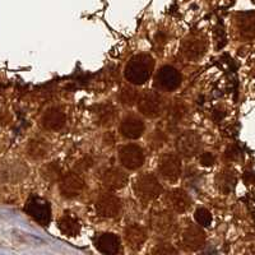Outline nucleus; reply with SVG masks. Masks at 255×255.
<instances>
[{
    "label": "nucleus",
    "instance_id": "nucleus-1",
    "mask_svg": "<svg viewBox=\"0 0 255 255\" xmlns=\"http://www.w3.org/2000/svg\"><path fill=\"white\" fill-rule=\"evenodd\" d=\"M154 60L149 54H138L127 64L125 78L133 84H144L152 76Z\"/></svg>",
    "mask_w": 255,
    "mask_h": 255
},
{
    "label": "nucleus",
    "instance_id": "nucleus-2",
    "mask_svg": "<svg viewBox=\"0 0 255 255\" xmlns=\"http://www.w3.org/2000/svg\"><path fill=\"white\" fill-rule=\"evenodd\" d=\"M163 188L152 174H143L136 177L134 183V193L142 200H153L162 194Z\"/></svg>",
    "mask_w": 255,
    "mask_h": 255
},
{
    "label": "nucleus",
    "instance_id": "nucleus-3",
    "mask_svg": "<svg viewBox=\"0 0 255 255\" xmlns=\"http://www.w3.org/2000/svg\"><path fill=\"white\" fill-rule=\"evenodd\" d=\"M138 110L149 119L158 118L165 111V100L158 93L147 91L138 97Z\"/></svg>",
    "mask_w": 255,
    "mask_h": 255
},
{
    "label": "nucleus",
    "instance_id": "nucleus-4",
    "mask_svg": "<svg viewBox=\"0 0 255 255\" xmlns=\"http://www.w3.org/2000/svg\"><path fill=\"white\" fill-rule=\"evenodd\" d=\"M24 211L31 218L40 223L41 226H47L51 221V207L44 198L31 195L27 200Z\"/></svg>",
    "mask_w": 255,
    "mask_h": 255
},
{
    "label": "nucleus",
    "instance_id": "nucleus-5",
    "mask_svg": "<svg viewBox=\"0 0 255 255\" xmlns=\"http://www.w3.org/2000/svg\"><path fill=\"white\" fill-rule=\"evenodd\" d=\"M84 179L79 172H69L65 174L60 180V194L67 199H73L82 194V191L84 190Z\"/></svg>",
    "mask_w": 255,
    "mask_h": 255
},
{
    "label": "nucleus",
    "instance_id": "nucleus-6",
    "mask_svg": "<svg viewBox=\"0 0 255 255\" xmlns=\"http://www.w3.org/2000/svg\"><path fill=\"white\" fill-rule=\"evenodd\" d=\"M119 159L128 170H138L144 163V152L136 144L123 145L119 151Z\"/></svg>",
    "mask_w": 255,
    "mask_h": 255
},
{
    "label": "nucleus",
    "instance_id": "nucleus-7",
    "mask_svg": "<svg viewBox=\"0 0 255 255\" xmlns=\"http://www.w3.org/2000/svg\"><path fill=\"white\" fill-rule=\"evenodd\" d=\"M159 175L167 181H176L181 175V159L175 153H165L158 161Z\"/></svg>",
    "mask_w": 255,
    "mask_h": 255
},
{
    "label": "nucleus",
    "instance_id": "nucleus-8",
    "mask_svg": "<svg viewBox=\"0 0 255 255\" xmlns=\"http://www.w3.org/2000/svg\"><path fill=\"white\" fill-rule=\"evenodd\" d=\"M151 226L157 234L163 236H171L176 229V221L171 212L159 209L151 216Z\"/></svg>",
    "mask_w": 255,
    "mask_h": 255
},
{
    "label": "nucleus",
    "instance_id": "nucleus-9",
    "mask_svg": "<svg viewBox=\"0 0 255 255\" xmlns=\"http://www.w3.org/2000/svg\"><path fill=\"white\" fill-rule=\"evenodd\" d=\"M202 147L200 136L194 131H185L176 139V149L181 156L194 157Z\"/></svg>",
    "mask_w": 255,
    "mask_h": 255
},
{
    "label": "nucleus",
    "instance_id": "nucleus-10",
    "mask_svg": "<svg viewBox=\"0 0 255 255\" xmlns=\"http://www.w3.org/2000/svg\"><path fill=\"white\" fill-rule=\"evenodd\" d=\"M181 243H183L185 249L191 250V252L200 249L206 244V234L202 230V226L189 223L188 226L183 230Z\"/></svg>",
    "mask_w": 255,
    "mask_h": 255
},
{
    "label": "nucleus",
    "instance_id": "nucleus-11",
    "mask_svg": "<svg viewBox=\"0 0 255 255\" xmlns=\"http://www.w3.org/2000/svg\"><path fill=\"white\" fill-rule=\"evenodd\" d=\"M96 211L101 217L105 218H114L116 216H119L122 212V200L114 194L106 193L102 194L101 197L97 199L96 203Z\"/></svg>",
    "mask_w": 255,
    "mask_h": 255
},
{
    "label": "nucleus",
    "instance_id": "nucleus-12",
    "mask_svg": "<svg viewBox=\"0 0 255 255\" xmlns=\"http://www.w3.org/2000/svg\"><path fill=\"white\" fill-rule=\"evenodd\" d=\"M207 50L206 41L199 36H189L181 42L180 51L188 60L197 61L204 55Z\"/></svg>",
    "mask_w": 255,
    "mask_h": 255
},
{
    "label": "nucleus",
    "instance_id": "nucleus-13",
    "mask_svg": "<svg viewBox=\"0 0 255 255\" xmlns=\"http://www.w3.org/2000/svg\"><path fill=\"white\" fill-rule=\"evenodd\" d=\"M183 81V77L180 74L177 69L170 65H165L158 70L156 77V82L159 86V88H162L165 91H175L176 88L180 87Z\"/></svg>",
    "mask_w": 255,
    "mask_h": 255
},
{
    "label": "nucleus",
    "instance_id": "nucleus-14",
    "mask_svg": "<svg viewBox=\"0 0 255 255\" xmlns=\"http://www.w3.org/2000/svg\"><path fill=\"white\" fill-rule=\"evenodd\" d=\"M145 125L140 118L135 115H129L124 118L120 124V133L127 139H138L143 135Z\"/></svg>",
    "mask_w": 255,
    "mask_h": 255
},
{
    "label": "nucleus",
    "instance_id": "nucleus-15",
    "mask_svg": "<svg viewBox=\"0 0 255 255\" xmlns=\"http://www.w3.org/2000/svg\"><path fill=\"white\" fill-rule=\"evenodd\" d=\"M128 175L118 167H111L102 174V184L109 190H120L128 184Z\"/></svg>",
    "mask_w": 255,
    "mask_h": 255
},
{
    "label": "nucleus",
    "instance_id": "nucleus-16",
    "mask_svg": "<svg viewBox=\"0 0 255 255\" xmlns=\"http://www.w3.org/2000/svg\"><path fill=\"white\" fill-rule=\"evenodd\" d=\"M190 195L184 191L183 189H174L167 194V204L168 207L176 213H185L191 207Z\"/></svg>",
    "mask_w": 255,
    "mask_h": 255
},
{
    "label": "nucleus",
    "instance_id": "nucleus-17",
    "mask_svg": "<svg viewBox=\"0 0 255 255\" xmlns=\"http://www.w3.org/2000/svg\"><path fill=\"white\" fill-rule=\"evenodd\" d=\"M95 247L102 254L113 255L120 252L122 244L115 234H101L95 239Z\"/></svg>",
    "mask_w": 255,
    "mask_h": 255
},
{
    "label": "nucleus",
    "instance_id": "nucleus-18",
    "mask_svg": "<svg viewBox=\"0 0 255 255\" xmlns=\"http://www.w3.org/2000/svg\"><path fill=\"white\" fill-rule=\"evenodd\" d=\"M124 238L128 247L134 250L140 249L147 240V230L139 225H136V223H133L125 229Z\"/></svg>",
    "mask_w": 255,
    "mask_h": 255
},
{
    "label": "nucleus",
    "instance_id": "nucleus-19",
    "mask_svg": "<svg viewBox=\"0 0 255 255\" xmlns=\"http://www.w3.org/2000/svg\"><path fill=\"white\" fill-rule=\"evenodd\" d=\"M65 122H67V116L58 108L49 109L42 116V125L47 130H60L65 125Z\"/></svg>",
    "mask_w": 255,
    "mask_h": 255
},
{
    "label": "nucleus",
    "instance_id": "nucleus-20",
    "mask_svg": "<svg viewBox=\"0 0 255 255\" xmlns=\"http://www.w3.org/2000/svg\"><path fill=\"white\" fill-rule=\"evenodd\" d=\"M238 29L241 37L255 38V12H244L238 15Z\"/></svg>",
    "mask_w": 255,
    "mask_h": 255
},
{
    "label": "nucleus",
    "instance_id": "nucleus-21",
    "mask_svg": "<svg viewBox=\"0 0 255 255\" xmlns=\"http://www.w3.org/2000/svg\"><path fill=\"white\" fill-rule=\"evenodd\" d=\"M58 229L64 236L68 238H76L81 232V223L76 217L70 215H64L59 218Z\"/></svg>",
    "mask_w": 255,
    "mask_h": 255
},
{
    "label": "nucleus",
    "instance_id": "nucleus-22",
    "mask_svg": "<svg viewBox=\"0 0 255 255\" xmlns=\"http://www.w3.org/2000/svg\"><path fill=\"white\" fill-rule=\"evenodd\" d=\"M115 106L111 102H104L95 108L96 122L100 125H110L115 119Z\"/></svg>",
    "mask_w": 255,
    "mask_h": 255
},
{
    "label": "nucleus",
    "instance_id": "nucleus-23",
    "mask_svg": "<svg viewBox=\"0 0 255 255\" xmlns=\"http://www.w3.org/2000/svg\"><path fill=\"white\" fill-rule=\"evenodd\" d=\"M216 184H217L220 191L229 194L234 190L236 185V175L231 170H223L216 177Z\"/></svg>",
    "mask_w": 255,
    "mask_h": 255
},
{
    "label": "nucleus",
    "instance_id": "nucleus-24",
    "mask_svg": "<svg viewBox=\"0 0 255 255\" xmlns=\"http://www.w3.org/2000/svg\"><path fill=\"white\" fill-rule=\"evenodd\" d=\"M50 151V144L45 139H32L27 147V153L33 159H42L47 156Z\"/></svg>",
    "mask_w": 255,
    "mask_h": 255
},
{
    "label": "nucleus",
    "instance_id": "nucleus-25",
    "mask_svg": "<svg viewBox=\"0 0 255 255\" xmlns=\"http://www.w3.org/2000/svg\"><path fill=\"white\" fill-rule=\"evenodd\" d=\"M186 115V106L184 102L175 101L170 105L167 111V123L168 127H175L179 124Z\"/></svg>",
    "mask_w": 255,
    "mask_h": 255
},
{
    "label": "nucleus",
    "instance_id": "nucleus-26",
    "mask_svg": "<svg viewBox=\"0 0 255 255\" xmlns=\"http://www.w3.org/2000/svg\"><path fill=\"white\" fill-rule=\"evenodd\" d=\"M44 179L50 183H55L61 177V167L59 166L58 162H51L47 163L46 166H44L42 171H41Z\"/></svg>",
    "mask_w": 255,
    "mask_h": 255
},
{
    "label": "nucleus",
    "instance_id": "nucleus-27",
    "mask_svg": "<svg viewBox=\"0 0 255 255\" xmlns=\"http://www.w3.org/2000/svg\"><path fill=\"white\" fill-rule=\"evenodd\" d=\"M138 97H139L138 91L131 87H124L122 93H120V101H122V104L129 105V106H131V105H134V102L138 101Z\"/></svg>",
    "mask_w": 255,
    "mask_h": 255
},
{
    "label": "nucleus",
    "instance_id": "nucleus-28",
    "mask_svg": "<svg viewBox=\"0 0 255 255\" xmlns=\"http://www.w3.org/2000/svg\"><path fill=\"white\" fill-rule=\"evenodd\" d=\"M194 217H195V221H197V223L199 225V226H202V227L211 226L212 215H211V212H209L208 209L198 208L197 211H195Z\"/></svg>",
    "mask_w": 255,
    "mask_h": 255
},
{
    "label": "nucleus",
    "instance_id": "nucleus-29",
    "mask_svg": "<svg viewBox=\"0 0 255 255\" xmlns=\"http://www.w3.org/2000/svg\"><path fill=\"white\" fill-rule=\"evenodd\" d=\"M166 142V135L163 131L156 130L151 134V136L148 138V143L152 147V149H158L162 147Z\"/></svg>",
    "mask_w": 255,
    "mask_h": 255
},
{
    "label": "nucleus",
    "instance_id": "nucleus-30",
    "mask_svg": "<svg viewBox=\"0 0 255 255\" xmlns=\"http://www.w3.org/2000/svg\"><path fill=\"white\" fill-rule=\"evenodd\" d=\"M152 254H156V255L177 254V250L172 247L171 244H158V245L152 250Z\"/></svg>",
    "mask_w": 255,
    "mask_h": 255
},
{
    "label": "nucleus",
    "instance_id": "nucleus-31",
    "mask_svg": "<svg viewBox=\"0 0 255 255\" xmlns=\"http://www.w3.org/2000/svg\"><path fill=\"white\" fill-rule=\"evenodd\" d=\"M200 163H202V166H206V167L212 166L215 163V156L212 153H209V152H206V153H203L200 156Z\"/></svg>",
    "mask_w": 255,
    "mask_h": 255
}]
</instances>
